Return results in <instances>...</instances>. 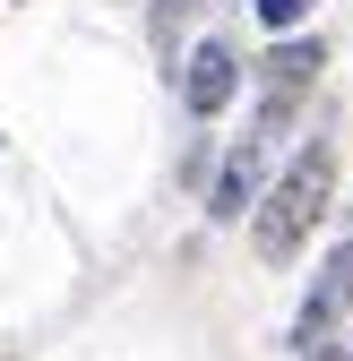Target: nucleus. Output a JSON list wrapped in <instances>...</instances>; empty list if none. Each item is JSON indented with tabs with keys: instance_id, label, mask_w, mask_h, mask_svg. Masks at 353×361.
<instances>
[{
	"instance_id": "1",
	"label": "nucleus",
	"mask_w": 353,
	"mask_h": 361,
	"mask_svg": "<svg viewBox=\"0 0 353 361\" xmlns=\"http://www.w3.org/2000/svg\"><path fill=\"white\" fill-rule=\"evenodd\" d=\"M328 190H336V138H311V147L285 164V180L258 198V215H250V250L268 258V267H293L301 241H311V224L328 215Z\"/></svg>"
},
{
	"instance_id": "2",
	"label": "nucleus",
	"mask_w": 353,
	"mask_h": 361,
	"mask_svg": "<svg viewBox=\"0 0 353 361\" xmlns=\"http://www.w3.org/2000/svg\"><path fill=\"white\" fill-rule=\"evenodd\" d=\"M345 310H353V241H336V250L319 258V276H311V301H301V319H293V353H301V361L336 353V327H345Z\"/></svg>"
},
{
	"instance_id": "3",
	"label": "nucleus",
	"mask_w": 353,
	"mask_h": 361,
	"mask_svg": "<svg viewBox=\"0 0 353 361\" xmlns=\"http://www.w3.org/2000/svg\"><path fill=\"white\" fill-rule=\"evenodd\" d=\"M233 95H241V52H233L225 35H207L198 52L181 61V104H190L198 121H215V112H225Z\"/></svg>"
},
{
	"instance_id": "4",
	"label": "nucleus",
	"mask_w": 353,
	"mask_h": 361,
	"mask_svg": "<svg viewBox=\"0 0 353 361\" xmlns=\"http://www.w3.org/2000/svg\"><path fill=\"white\" fill-rule=\"evenodd\" d=\"M268 155H276V138H258V129H250V138H241V147L225 155V172H215V190H207V215H215V224H241V215L258 207Z\"/></svg>"
},
{
	"instance_id": "5",
	"label": "nucleus",
	"mask_w": 353,
	"mask_h": 361,
	"mask_svg": "<svg viewBox=\"0 0 353 361\" xmlns=\"http://www.w3.org/2000/svg\"><path fill=\"white\" fill-rule=\"evenodd\" d=\"M319 69H328V43H319V35H285L276 52H268V78H258V95H285V104H301Z\"/></svg>"
},
{
	"instance_id": "6",
	"label": "nucleus",
	"mask_w": 353,
	"mask_h": 361,
	"mask_svg": "<svg viewBox=\"0 0 353 361\" xmlns=\"http://www.w3.org/2000/svg\"><path fill=\"white\" fill-rule=\"evenodd\" d=\"M190 18H198V0H155V52H164V69H172V43H181Z\"/></svg>"
},
{
	"instance_id": "7",
	"label": "nucleus",
	"mask_w": 353,
	"mask_h": 361,
	"mask_svg": "<svg viewBox=\"0 0 353 361\" xmlns=\"http://www.w3.org/2000/svg\"><path fill=\"white\" fill-rule=\"evenodd\" d=\"M250 9H258V26H276V35H301L319 0H250Z\"/></svg>"
},
{
	"instance_id": "8",
	"label": "nucleus",
	"mask_w": 353,
	"mask_h": 361,
	"mask_svg": "<svg viewBox=\"0 0 353 361\" xmlns=\"http://www.w3.org/2000/svg\"><path fill=\"white\" fill-rule=\"evenodd\" d=\"M319 361H353V353H345V344H336V353H319Z\"/></svg>"
}]
</instances>
